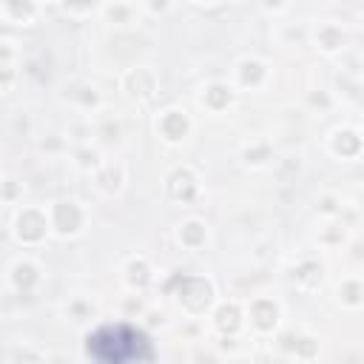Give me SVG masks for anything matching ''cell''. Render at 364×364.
I'll list each match as a JSON object with an SVG mask.
<instances>
[{
  "instance_id": "6da1fadb",
  "label": "cell",
  "mask_w": 364,
  "mask_h": 364,
  "mask_svg": "<svg viewBox=\"0 0 364 364\" xmlns=\"http://www.w3.org/2000/svg\"><path fill=\"white\" fill-rule=\"evenodd\" d=\"M88 353L100 361H131V358H145V338L134 330L117 327V330H102L88 341Z\"/></svg>"
}]
</instances>
